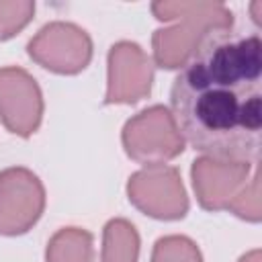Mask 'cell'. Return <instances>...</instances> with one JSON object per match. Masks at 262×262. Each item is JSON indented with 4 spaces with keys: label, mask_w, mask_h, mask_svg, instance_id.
<instances>
[{
    "label": "cell",
    "mask_w": 262,
    "mask_h": 262,
    "mask_svg": "<svg viewBox=\"0 0 262 262\" xmlns=\"http://www.w3.org/2000/svg\"><path fill=\"white\" fill-rule=\"evenodd\" d=\"M170 117L178 135L221 164H250L262 135V39L207 33L178 66Z\"/></svg>",
    "instance_id": "cell-1"
},
{
    "label": "cell",
    "mask_w": 262,
    "mask_h": 262,
    "mask_svg": "<svg viewBox=\"0 0 262 262\" xmlns=\"http://www.w3.org/2000/svg\"><path fill=\"white\" fill-rule=\"evenodd\" d=\"M66 256L72 262H92V235L76 227L61 229L47 246V262Z\"/></svg>",
    "instance_id": "cell-3"
},
{
    "label": "cell",
    "mask_w": 262,
    "mask_h": 262,
    "mask_svg": "<svg viewBox=\"0 0 262 262\" xmlns=\"http://www.w3.org/2000/svg\"><path fill=\"white\" fill-rule=\"evenodd\" d=\"M139 237L131 223L125 219H113L104 227V262H115V258H121V262H135L137 260V248Z\"/></svg>",
    "instance_id": "cell-2"
}]
</instances>
